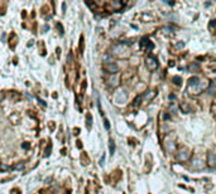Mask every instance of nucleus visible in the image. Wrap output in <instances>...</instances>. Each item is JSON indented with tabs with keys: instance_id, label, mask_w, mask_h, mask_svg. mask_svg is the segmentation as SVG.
Wrapping results in <instances>:
<instances>
[{
	"instance_id": "7ed1b4c3",
	"label": "nucleus",
	"mask_w": 216,
	"mask_h": 194,
	"mask_svg": "<svg viewBox=\"0 0 216 194\" xmlns=\"http://www.w3.org/2000/svg\"><path fill=\"white\" fill-rule=\"evenodd\" d=\"M23 166H24V164L20 163V164H17V165H15L14 169H23Z\"/></svg>"
},
{
	"instance_id": "f257e3e1",
	"label": "nucleus",
	"mask_w": 216,
	"mask_h": 194,
	"mask_svg": "<svg viewBox=\"0 0 216 194\" xmlns=\"http://www.w3.org/2000/svg\"><path fill=\"white\" fill-rule=\"evenodd\" d=\"M105 68H106V71L107 72H110V73H115L117 72V67L115 64H106L105 66Z\"/></svg>"
},
{
	"instance_id": "423d86ee",
	"label": "nucleus",
	"mask_w": 216,
	"mask_h": 194,
	"mask_svg": "<svg viewBox=\"0 0 216 194\" xmlns=\"http://www.w3.org/2000/svg\"><path fill=\"white\" fill-rule=\"evenodd\" d=\"M22 146H23V148L25 149V148H28V146H29V144H28V142H24V144L22 145Z\"/></svg>"
},
{
	"instance_id": "20e7f679",
	"label": "nucleus",
	"mask_w": 216,
	"mask_h": 194,
	"mask_svg": "<svg viewBox=\"0 0 216 194\" xmlns=\"http://www.w3.org/2000/svg\"><path fill=\"white\" fill-rule=\"evenodd\" d=\"M4 96H5V95H4V92H0V102H1V101H3V98H4Z\"/></svg>"
},
{
	"instance_id": "f03ea898",
	"label": "nucleus",
	"mask_w": 216,
	"mask_h": 194,
	"mask_svg": "<svg viewBox=\"0 0 216 194\" xmlns=\"http://www.w3.org/2000/svg\"><path fill=\"white\" fill-rule=\"evenodd\" d=\"M114 151H115V146H114V141H113V140H110V154H114Z\"/></svg>"
},
{
	"instance_id": "39448f33",
	"label": "nucleus",
	"mask_w": 216,
	"mask_h": 194,
	"mask_svg": "<svg viewBox=\"0 0 216 194\" xmlns=\"http://www.w3.org/2000/svg\"><path fill=\"white\" fill-rule=\"evenodd\" d=\"M105 128H106V129L110 128V125H109V122H107V120H105Z\"/></svg>"
}]
</instances>
